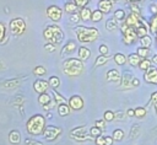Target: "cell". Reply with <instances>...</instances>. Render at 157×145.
Wrapping results in <instances>:
<instances>
[{
	"instance_id": "obj_29",
	"label": "cell",
	"mask_w": 157,
	"mask_h": 145,
	"mask_svg": "<svg viewBox=\"0 0 157 145\" xmlns=\"http://www.w3.org/2000/svg\"><path fill=\"white\" fill-rule=\"evenodd\" d=\"M118 21L115 20V18H109L108 21H107V23H105V28L108 29V31H115L117 28H118V23H117Z\"/></svg>"
},
{
	"instance_id": "obj_40",
	"label": "cell",
	"mask_w": 157,
	"mask_h": 145,
	"mask_svg": "<svg viewBox=\"0 0 157 145\" xmlns=\"http://www.w3.org/2000/svg\"><path fill=\"white\" fill-rule=\"evenodd\" d=\"M5 36H6V26L2 22H0V42L4 41Z\"/></svg>"
},
{
	"instance_id": "obj_36",
	"label": "cell",
	"mask_w": 157,
	"mask_h": 145,
	"mask_svg": "<svg viewBox=\"0 0 157 145\" xmlns=\"http://www.w3.org/2000/svg\"><path fill=\"white\" fill-rule=\"evenodd\" d=\"M33 74L37 75V76H42V75H45V74H47V70H45L44 66L38 65V66H36V68L33 69Z\"/></svg>"
},
{
	"instance_id": "obj_11",
	"label": "cell",
	"mask_w": 157,
	"mask_h": 145,
	"mask_svg": "<svg viewBox=\"0 0 157 145\" xmlns=\"http://www.w3.org/2000/svg\"><path fill=\"white\" fill-rule=\"evenodd\" d=\"M132 79H134V75L129 74V72H124L121 75V84H120V87L119 88H123V90H126V88H132Z\"/></svg>"
},
{
	"instance_id": "obj_37",
	"label": "cell",
	"mask_w": 157,
	"mask_h": 145,
	"mask_svg": "<svg viewBox=\"0 0 157 145\" xmlns=\"http://www.w3.org/2000/svg\"><path fill=\"white\" fill-rule=\"evenodd\" d=\"M103 118H104V120H105V122H112V120H114V119H115V113H114V112H112V111H105V112H104Z\"/></svg>"
},
{
	"instance_id": "obj_32",
	"label": "cell",
	"mask_w": 157,
	"mask_h": 145,
	"mask_svg": "<svg viewBox=\"0 0 157 145\" xmlns=\"http://www.w3.org/2000/svg\"><path fill=\"white\" fill-rule=\"evenodd\" d=\"M148 53H150V50H148V48H144V47H139L137 49H136V54L141 58V59H145V58H147V55H148Z\"/></svg>"
},
{
	"instance_id": "obj_47",
	"label": "cell",
	"mask_w": 157,
	"mask_h": 145,
	"mask_svg": "<svg viewBox=\"0 0 157 145\" xmlns=\"http://www.w3.org/2000/svg\"><path fill=\"white\" fill-rule=\"evenodd\" d=\"M99 53L101 54H108V47L105 44H101L99 45Z\"/></svg>"
},
{
	"instance_id": "obj_38",
	"label": "cell",
	"mask_w": 157,
	"mask_h": 145,
	"mask_svg": "<svg viewBox=\"0 0 157 145\" xmlns=\"http://www.w3.org/2000/svg\"><path fill=\"white\" fill-rule=\"evenodd\" d=\"M146 116V109L142 108V107H137L135 108V117L136 118H142Z\"/></svg>"
},
{
	"instance_id": "obj_33",
	"label": "cell",
	"mask_w": 157,
	"mask_h": 145,
	"mask_svg": "<svg viewBox=\"0 0 157 145\" xmlns=\"http://www.w3.org/2000/svg\"><path fill=\"white\" fill-rule=\"evenodd\" d=\"M53 96H54V101H55V103H58V104H60V103H66L67 101L59 93V92H56L55 90H53Z\"/></svg>"
},
{
	"instance_id": "obj_3",
	"label": "cell",
	"mask_w": 157,
	"mask_h": 145,
	"mask_svg": "<svg viewBox=\"0 0 157 145\" xmlns=\"http://www.w3.org/2000/svg\"><path fill=\"white\" fill-rule=\"evenodd\" d=\"M63 70H64V74L69 76H78L83 72L85 65H83V61L80 60L78 58H69L64 60Z\"/></svg>"
},
{
	"instance_id": "obj_23",
	"label": "cell",
	"mask_w": 157,
	"mask_h": 145,
	"mask_svg": "<svg viewBox=\"0 0 157 145\" xmlns=\"http://www.w3.org/2000/svg\"><path fill=\"white\" fill-rule=\"evenodd\" d=\"M140 61H141V58H140V57H139L136 53L130 54V55L128 57V63H129L131 66H139Z\"/></svg>"
},
{
	"instance_id": "obj_16",
	"label": "cell",
	"mask_w": 157,
	"mask_h": 145,
	"mask_svg": "<svg viewBox=\"0 0 157 145\" xmlns=\"http://www.w3.org/2000/svg\"><path fill=\"white\" fill-rule=\"evenodd\" d=\"M91 57V50L88 49V48H86V47H80L78 49H77V58L80 59V60H82V61H86L88 58Z\"/></svg>"
},
{
	"instance_id": "obj_51",
	"label": "cell",
	"mask_w": 157,
	"mask_h": 145,
	"mask_svg": "<svg viewBox=\"0 0 157 145\" xmlns=\"http://www.w3.org/2000/svg\"><path fill=\"white\" fill-rule=\"evenodd\" d=\"M151 102H152L153 104H155V103H157V91L152 93V96H151Z\"/></svg>"
},
{
	"instance_id": "obj_54",
	"label": "cell",
	"mask_w": 157,
	"mask_h": 145,
	"mask_svg": "<svg viewBox=\"0 0 157 145\" xmlns=\"http://www.w3.org/2000/svg\"><path fill=\"white\" fill-rule=\"evenodd\" d=\"M115 118H117V119H121V118H124V114H121V113H117V114H115Z\"/></svg>"
},
{
	"instance_id": "obj_17",
	"label": "cell",
	"mask_w": 157,
	"mask_h": 145,
	"mask_svg": "<svg viewBox=\"0 0 157 145\" xmlns=\"http://www.w3.org/2000/svg\"><path fill=\"white\" fill-rule=\"evenodd\" d=\"M9 141L12 145H18L21 141V134L18 130H11L9 133Z\"/></svg>"
},
{
	"instance_id": "obj_22",
	"label": "cell",
	"mask_w": 157,
	"mask_h": 145,
	"mask_svg": "<svg viewBox=\"0 0 157 145\" xmlns=\"http://www.w3.org/2000/svg\"><path fill=\"white\" fill-rule=\"evenodd\" d=\"M109 55L108 54H101V55H98L97 57V59H96V63H94V66L96 68H98V66H101V65H104V64H107V61L109 60Z\"/></svg>"
},
{
	"instance_id": "obj_57",
	"label": "cell",
	"mask_w": 157,
	"mask_h": 145,
	"mask_svg": "<svg viewBox=\"0 0 157 145\" xmlns=\"http://www.w3.org/2000/svg\"><path fill=\"white\" fill-rule=\"evenodd\" d=\"M110 1H112V2H114V1H119V0H110Z\"/></svg>"
},
{
	"instance_id": "obj_48",
	"label": "cell",
	"mask_w": 157,
	"mask_h": 145,
	"mask_svg": "<svg viewBox=\"0 0 157 145\" xmlns=\"http://www.w3.org/2000/svg\"><path fill=\"white\" fill-rule=\"evenodd\" d=\"M96 127L99 128V129H103V128L105 127V122H103V120H97V122H96Z\"/></svg>"
},
{
	"instance_id": "obj_9",
	"label": "cell",
	"mask_w": 157,
	"mask_h": 145,
	"mask_svg": "<svg viewBox=\"0 0 157 145\" xmlns=\"http://www.w3.org/2000/svg\"><path fill=\"white\" fill-rule=\"evenodd\" d=\"M67 104H69L70 109H72V111H80V109L83 108L85 102H83V98H82L81 96L74 95V96H71L70 100L67 101Z\"/></svg>"
},
{
	"instance_id": "obj_28",
	"label": "cell",
	"mask_w": 157,
	"mask_h": 145,
	"mask_svg": "<svg viewBox=\"0 0 157 145\" xmlns=\"http://www.w3.org/2000/svg\"><path fill=\"white\" fill-rule=\"evenodd\" d=\"M135 31H136V34H137V37H144V36H146L147 34V27H146V23H141L140 26H137L136 28H135Z\"/></svg>"
},
{
	"instance_id": "obj_41",
	"label": "cell",
	"mask_w": 157,
	"mask_h": 145,
	"mask_svg": "<svg viewBox=\"0 0 157 145\" xmlns=\"http://www.w3.org/2000/svg\"><path fill=\"white\" fill-rule=\"evenodd\" d=\"M94 143L96 145H105V136H103L102 134L98 135L97 138H94Z\"/></svg>"
},
{
	"instance_id": "obj_31",
	"label": "cell",
	"mask_w": 157,
	"mask_h": 145,
	"mask_svg": "<svg viewBox=\"0 0 157 145\" xmlns=\"http://www.w3.org/2000/svg\"><path fill=\"white\" fill-rule=\"evenodd\" d=\"M103 12L102 11H99V10H94V11H92V15H91V21H93V22H99L102 18H103Z\"/></svg>"
},
{
	"instance_id": "obj_42",
	"label": "cell",
	"mask_w": 157,
	"mask_h": 145,
	"mask_svg": "<svg viewBox=\"0 0 157 145\" xmlns=\"http://www.w3.org/2000/svg\"><path fill=\"white\" fill-rule=\"evenodd\" d=\"M80 20H81V18H80V15H78V14H72V15H70V22H71V23H77Z\"/></svg>"
},
{
	"instance_id": "obj_34",
	"label": "cell",
	"mask_w": 157,
	"mask_h": 145,
	"mask_svg": "<svg viewBox=\"0 0 157 145\" xmlns=\"http://www.w3.org/2000/svg\"><path fill=\"white\" fill-rule=\"evenodd\" d=\"M114 18L117 20V21H124L126 17H125V11L124 10H121V9H119V10H117L115 12H114Z\"/></svg>"
},
{
	"instance_id": "obj_46",
	"label": "cell",
	"mask_w": 157,
	"mask_h": 145,
	"mask_svg": "<svg viewBox=\"0 0 157 145\" xmlns=\"http://www.w3.org/2000/svg\"><path fill=\"white\" fill-rule=\"evenodd\" d=\"M90 0H74V2L77 5V6H81V7H85L87 4H88Z\"/></svg>"
},
{
	"instance_id": "obj_56",
	"label": "cell",
	"mask_w": 157,
	"mask_h": 145,
	"mask_svg": "<svg viewBox=\"0 0 157 145\" xmlns=\"http://www.w3.org/2000/svg\"><path fill=\"white\" fill-rule=\"evenodd\" d=\"M153 106H155V111H156V113H157V103H155Z\"/></svg>"
},
{
	"instance_id": "obj_53",
	"label": "cell",
	"mask_w": 157,
	"mask_h": 145,
	"mask_svg": "<svg viewBox=\"0 0 157 145\" xmlns=\"http://www.w3.org/2000/svg\"><path fill=\"white\" fill-rule=\"evenodd\" d=\"M151 61H152V64H156V65H157V54H155V55L152 57Z\"/></svg>"
},
{
	"instance_id": "obj_35",
	"label": "cell",
	"mask_w": 157,
	"mask_h": 145,
	"mask_svg": "<svg viewBox=\"0 0 157 145\" xmlns=\"http://www.w3.org/2000/svg\"><path fill=\"white\" fill-rule=\"evenodd\" d=\"M124 138V131L121 129H115L113 131V140L114 141H120Z\"/></svg>"
},
{
	"instance_id": "obj_15",
	"label": "cell",
	"mask_w": 157,
	"mask_h": 145,
	"mask_svg": "<svg viewBox=\"0 0 157 145\" xmlns=\"http://www.w3.org/2000/svg\"><path fill=\"white\" fill-rule=\"evenodd\" d=\"M113 2L110 0H99L98 2V10L102 11L103 14H109L112 10Z\"/></svg>"
},
{
	"instance_id": "obj_13",
	"label": "cell",
	"mask_w": 157,
	"mask_h": 145,
	"mask_svg": "<svg viewBox=\"0 0 157 145\" xmlns=\"http://www.w3.org/2000/svg\"><path fill=\"white\" fill-rule=\"evenodd\" d=\"M140 21H142L141 16H137V15H135V14H132V12L125 18V23H126L129 27H132V28H136L137 26H140V25H141Z\"/></svg>"
},
{
	"instance_id": "obj_44",
	"label": "cell",
	"mask_w": 157,
	"mask_h": 145,
	"mask_svg": "<svg viewBox=\"0 0 157 145\" xmlns=\"http://www.w3.org/2000/svg\"><path fill=\"white\" fill-rule=\"evenodd\" d=\"M86 128L85 127H78V128H75V129H72L71 131H72V134H85L86 131Z\"/></svg>"
},
{
	"instance_id": "obj_4",
	"label": "cell",
	"mask_w": 157,
	"mask_h": 145,
	"mask_svg": "<svg viewBox=\"0 0 157 145\" xmlns=\"http://www.w3.org/2000/svg\"><path fill=\"white\" fill-rule=\"evenodd\" d=\"M43 36L48 41V43H53V44H60L64 39L63 29L56 25L47 26L43 31Z\"/></svg>"
},
{
	"instance_id": "obj_21",
	"label": "cell",
	"mask_w": 157,
	"mask_h": 145,
	"mask_svg": "<svg viewBox=\"0 0 157 145\" xmlns=\"http://www.w3.org/2000/svg\"><path fill=\"white\" fill-rule=\"evenodd\" d=\"M113 59H114L115 64H118V65H124L125 63H128V58L123 53H115L113 55Z\"/></svg>"
},
{
	"instance_id": "obj_45",
	"label": "cell",
	"mask_w": 157,
	"mask_h": 145,
	"mask_svg": "<svg viewBox=\"0 0 157 145\" xmlns=\"http://www.w3.org/2000/svg\"><path fill=\"white\" fill-rule=\"evenodd\" d=\"M25 145H43L42 143L37 141V140H32V139H26L25 140Z\"/></svg>"
},
{
	"instance_id": "obj_50",
	"label": "cell",
	"mask_w": 157,
	"mask_h": 145,
	"mask_svg": "<svg viewBox=\"0 0 157 145\" xmlns=\"http://www.w3.org/2000/svg\"><path fill=\"white\" fill-rule=\"evenodd\" d=\"M105 145H113V136H105Z\"/></svg>"
},
{
	"instance_id": "obj_2",
	"label": "cell",
	"mask_w": 157,
	"mask_h": 145,
	"mask_svg": "<svg viewBox=\"0 0 157 145\" xmlns=\"http://www.w3.org/2000/svg\"><path fill=\"white\" fill-rule=\"evenodd\" d=\"M75 33H76V37H77L78 42H81V43H92L99 36V32H98L97 28L86 27V26L75 27Z\"/></svg>"
},
{
	"instance_id": "obj_39",
	"label": "cell",
	"mask_w": 157,
	"mask_h": 145,
	"mask_svg": "<svg viewBox=\"0 0 157 145\" xmlns=\"http://www.w3.org/2000/svg\"><path fill=\"white\" fill-rule=\"evenodd\" d=\"M102 129H99V128H97L96 125L94 127H92L91 129H90V134H91V136H94V138H97L98 135H101L102 134V131H101Z\"/></svg>"
},
{
	"instance_id": "obj_26",
	"label": "cell",
	"mask_w": 157,
	"mask_h": 145,
	"mask_svg": "<svg viewBox=\"0 0 157 145\" xmlns=\"http://www.w3.org/2000/svg\"><path fill=\"white\" fill-rule=\"evenodd\" d=\"M140 43H141V47H144V48H150V47L152 45V38H151L148 34H146V36H144V37L140 38Z\"/></svg>"
},
{
	"instance_id": "obj_7",
	"label": "cell",
	"mask_w": 157,
	"mask_h": 145,
	"mask_svg": "<svg viewBox=\"0 0 157 145\" xmlns=\"http://www.w3.org/2000/svg\"><path fill=\"white\" fill-rule=\"evenodd\" d=\"M60 131H61L60 128L54 127V125H48V127H45V129H44L43 136H44V139H45L47 141H53V140H55V139L60 135Z\"/></svg>"
},
{
	"instance_id": "obj_20",
	"label": "cell",
	"mask_w": 157,
	"mask_h": 145,
	"mask_svg": "<svg viewBox=\"0 0 157 145\" xmlns=\"http://www.w3.org/2000/svg\"><path fill=\"white\" fill-rule=\"evenodd\" d=\"M80 18L82 20V21H88V20H91V15H92V11L88 9V7H81V10H80Z\"/></svg>"
},
{
	"instance_id": "obj_19",
	"label": "cell",
	"mask_w": 157,
	"mask_h": 145,
	"mask_svg": "<svg viewBox=\"0 0 157 145\" xmlns=\"http://www.w3.org/2000/svg\"><path fill=\"white\" fill-rule=\"evenodd\" d=\"M70 111H71V109H70V107H69L67 103H60V104H58V113H59L60 117H66V116H69Z\"/></svg>"
},
{
	"instance_id": "obj_6",
	"label": "cell",
	"mask_w": 157,
	"mask_h": 145,
	"mask_svg": "<svg viewBox=\"0 0 157 145\" xmlns=\"http://www.w3.org/2000/svg\"><path fill=\"white\" fill-rule=\"evenodd\" d=\"M47 16L48 18H50L53 22H58L61 20V16H63V10L56 6V5H50L48 6L47 9Z\"/></svg>"
},
{
	"instance_id": "obj_10",
	"label": "cell",
	"mask_w": 157,
	"mask_h": 145,
	"mask_svg": "<svg viewBox=\"0 0 157 145\" xmlns=\"http://www.w3.org/2000/svg\"><path fill=\"white\" fill-rule=\"evenodd\" d=\"M144 80L148 84L157 85V69L151 66L148 70H146L145 74H144Z\"/></svg>"
},
{
	"instance_id": "obj_1",
	"label": "cell",
	"mask_w": 157,
	"mask_h": 145,
	"mask_svg": "<svg viewBox=\"0 0 157 145\" xmlns=\"http://www.w3.org/2000/svg\"><path fill=\"white\" fill-rule=\"evenodd\" d=\"M45 118L42 114H34L32 116L27 123H26V129L28 131V134L36 136V135H40L44 133L45 129Z\"/></svg>"
},
{
	"instance_id": "obj_52",
	"label": "cell",
	"mask_w": 157,
	"mask_h": 145,
	"mask_svg": "<svg viewBox=\"0 0 157 145\" xmlns=\"http://www.w3.org/2000/svg\"><path fill=\"white\" fill-rule=\"evenodd\" d=\"M139 85H140V80H139L136 76H134V79H132V86L136 87V86H139Z\"/></svg>"
},
{
	"instance_id": "obj_18",
	"label": "cell",
	"mask_w": 157,
	"mask_h": 145,
	"mask_svg": "<svg viewBox=\"0 0 157 145\" xmlns=\"http://www.w3.org/2000/svg\"><path fill=\"white\" fill-rule=\"evenodd\" d=\"M75 49H76V43H75L74 41H70V42H67V43L63 47V49H61V55L64 57V55L71 54Z\"/></svg>"
},
{
	"instance_id": "obj_30",
	"label": "cell",
	"mask_w": 157,
	"mask_h": 145,
	"mask_svg": "<svg viewBox=\"0 0 157 145\" xmlns=\"http://www.w3.org/2000/svg\"><path fill=\"white\" fill-rule=\"evenodd\" d=\"M48 82H49V86L53 90H55V88H58L60 86V79L58 76H50L49 80H48Z\"/></svg>"
},
{
	"instance_id": "obj_24",
	"label": "cell",
	"mask_w": 157,
	"mask_h": 145,
	"mask_svg": "<svg viewBox=\"0 0 157 145\" xmlns=\"http://www.w3.org/2000/svg\"><path fill=\"white\" fill-rule=\"evenodd\" d=\"M38 102H39L42 106H47V104H49V103L52 102V98H50V96H49L47 92H44V93H40V95H39Z\"/></svg>"
},
{
	"instance_id": "obj_12",
	"label": "cell",
	"mask_w": 157,
	"mask_h": 145,
	"mask_svg": "<svg viewBox=\"0 0 157 145\" xmlns=\"http://www.w3.org/2000/svg\"><path fill=\"white\" fill-rule=\"evenodd\" d=\"M49 87H50V86H49V82L45 81V80H42V79L36 80L34 84H33V88H34V91L38 92L39 95L47 92V90H48Z\"/></svg>"
},
{
	"instance_id": "obj_27",
	"label": "cell",
	"mask_w": 157,
	"mask_h": 145,
	"mask_svg": "<svg viewBox=\"0 0 157 145\" xmlns=\"http://www.w3.org/2000/svg\"><path fill=\"white\" fill-rule=\"evenodd\" d=\"M151 66H152V61H151L150 59H147V58H145V59H141V61H140V64H139V68H140L142 71H146V70H148Z\"/></svg>"
},
{
	"instance_id": "obj_49",
	"label": "cell",
	"mask_w": 157,
	"mask_h": 145,
	"mask_svg": "<svg viewBox=\"0 0 157 145\" xmlns=\"http://www.w3.org/2000/svg\"><path fill=\"white\" fill-rule=\"evenodd\" d=\"M126 116H128V117H135V109L129 108V109L126 111Z\"/></svg>"
},
{
	"instance_id": "obj_43",
	"label": "cell",
	"mask_w": 157,
	"mask_h": 145,
	"mask_svg": "<svg viewBox=\"0 0 157 145\" xmlns=\"http://www.w3.org/2000/svg\"><path fill=\"white\" fill-rule=\"evenodd\" d=\"M44 50H47V52H54L55 50V44H53V43H47V44H44Z\"/></svg>"
},
{
	"instance_id": "obj_25",
	"label": "cell",
	"mask_w": 157,
	"mask_h": 145,
	"mask_svg": "<svg viewBox=\"0 0 157 145\" xmlns=\"http://www.w3.org/2000/svg\"><path fill=\"white\" fill-rule=\"evenodd\" d=\"M64 10H65L66 14L72 15V14L76 12V10H77V5H76L75 2H66L65 6H64Z\"/></svg>"
},
{
	"instance_id": "obj_5",
	"label": "cell",
	"mask_w": 157,
	"mask_h": 145,
	"mask_svg": "<svg viewBox=\"0 0 157 145\" xmlns=\"http://www.w3.org/2000/svg\"><path fill=\"white\" fill-rule=\"evenodd\" d=\"M26 22L23 18L17 17V18H12L10 21V31L13 36H21L25 33L26 31Z\"/></svg>"
},
{
	"instance_id": "obj_55",
	"label": "cell",
	"mask_w": 157,
	"mask_h": 145,
	"mask_svg": "<svg viewBox=\"0 0 157 145\" xmlns=\"http://www.w3.org/2000/svg\"><path fill=\"white\" fill-rule=\"evenodd\" d=\"M128 2H135V1H140V0H126Z\"/></svg>"
},
{
	"instance_id": "obj_58",
	"label": "cell",
	"mask_w": 157,
	"mask_h": 145,
	"mask_svg": "<svg viewBox=\"0 0 157 145\" xmlns=\"http://www.w3.org/2000/svg\"><path fill=\"white\" fill-rule=\"evenodd\" d=\"M156 43H157V33H156Z\"/></svg>"
},
{
	"instance_id": "obj_14",
	"label": "cell",
	"mask_w": 157,
	"mask_h": 145,
	"mask_svg": "<svg viewBox=\"0 0 157 145\" xmlns=\"http://www.w3.org/2000/svg\"><path fill=\"white\" fill-rule=\"evenodd\" d=\"M107 81L108 82H120L121 81V74L117 69H109L107 71Z\"/></svg>"
},
{
	"instance_id": "obj_8",
	"label": "cell",
	"mask_w": 157,
	"mask_h": 145,
	"mask_svg": "<svg viewBox=\"0 0 157 145\" xmlns=\"http://www.w3.org/2000/svg\"><path fill=\"white\" fill-rule=\"evenodd\" d=\"M137 39V34L135 28L126 27V29L123 31V42L125 44H134V42Z\"/></svg>"
}]
</instances>
